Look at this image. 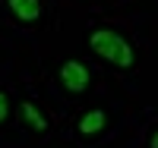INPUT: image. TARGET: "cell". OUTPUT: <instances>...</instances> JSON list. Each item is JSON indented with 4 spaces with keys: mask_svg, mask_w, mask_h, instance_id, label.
I'll list each match as a JSON object with an SVG mask.
<instances>
[{
    "mask_svg": "<svg viewBox=\"0 0 158 148\" xmlns=\"http://www.w3.org/2000/svg\"><path fill=\"white\" fill-rule=\"evenodd\" d=\"M149 148H158V126L152 129V136H149Z\"/></svg>",
    "mask_w": 158,
    "mask_h": 148,
    "instance_id": "52a82bcc",
    "label": "cell"
},
{
    "mask_svg": "<svg viewBox=\"0 0 158 148\" xmlns=\"http://www.w3.org/2000/svg\"><path fill=\"white\" fill-rule=\"evenodd\" d=\"M57 76H60V85L67 91H73V95L89 88V70H85V63H79V60H63Z\"/></svg>",
    "mask_w": 158,
    "mask_h": 148,
    "instance_id": "7a4b0ae2",
    "label": "cell"
},
{
    "mask_svg": "<svg viewBox=\"0 0 158 148\" xmlns=\"http://www.w3.org/2000/svg\"><path fill=\"white\" fill-rule=\"evenodd\" d=\"M6 3L19 22H38L41 19V0H6Z\"/></svg>",
    "mask_w": 158,
    "mask_h": 148,
    "instance_id": "3957f363",
    "label": "cell"
},
{
    "mask_svg": "<svg viewBox=\"0 0 158 148\" xmlns=\"http://www.w3.org/2000/svg\"><path fill=\"white\" fill-rule=\"evenodd\" d=\"M6 114H10V98H6V91H0V123L6 120Z\"/></svg>",
    "mask_w": 158,
    "mask_h": 148,
    "instance_id": "8992f818",
    "label": "cell"
},
{
    "mask_svg": "<svg viewBox=\"0 0 158 148\" xmlns=\"http://www.w3.org/2000/svg\"><path fill=\"white\" fill-rule=\"evenodd\" d=\"M104 123H108V117H104V110H89V114H82L79 117V132L82 136H98V132L104 129Z\"/></svg>",
    "mask_w": 158,
    "mask_h": 148,
    "instance_id": "5b68a950",
    "label": "cell"
},
{
    "mask_svg": "<svg viewBox=\"0 0 158 148\" xmlns=\"http://www.w3.org/2000/svg\"><path fill=\"white\" fill-rule=\"evenodd\" d=\"M19 114H22V123L29 126L32 132H48V117L38 110V107L32 104V101H25L22 107H19Z\"/></svg>",
    "mask_w": 158,
    "mask_h": 148,
    "instance_id": "277c9868",
    "label": "cell"
},
{
    "mask_svg": "<svg viewBox=\"0 0 158 148\" xmlns=\"http://www.w3.org/2000/svg\"><path fill=\"white\" fill-rule=\"evenodd\" d=\"M89 44L92 50L98 54V57H104L108 63L114 66H123V70H130L133 66V47L127 44V38H120L114 29H98L89 35Z\"/></svg>",
    "mask_w": 158,
    "mask_h": 148,
    "instance_id": "6da1fadb",
    "label": "cell"
}]
</instances>
